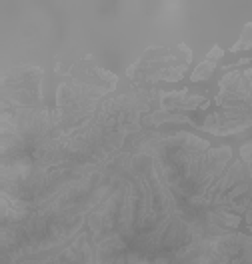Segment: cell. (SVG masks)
<instances>
[{"instance_id": "obj_1", "label": "cell", "mask_w": 252, "mask_h": 264, "mask_svg": "<svg viewBox=\"0 0 252 264\" xmlns=\"http://www.w3.org/2000/svg\"><path fill=\"white\" fill-rule=\"evenodd\" d=\"M40 70L18 68L14 74L2 76V104H14L16 108H34L40 104Z\"/></svg>"}, {"instance_id": "obj_2", "label": "cell", "mask_w": 252, "mask_h": 264, "mask_svg": "<svg viewBox=\"0 0 252 264\" xmlns=\"http://www.w3.org/2000/svg\"><path fill=\"white\" fill-rule=\"evenodd\" d=\"M204 264H252V240L238 232L208 246Z\"/></svg>"}, {"instance_id": "obj_3", "label": "cell", "mask_w": 252, "mask_h": 264, "mask_svg": "<svg viewBox=\"0 0 252 264\" xmlns=\"http://www.w3.org/2000/svg\"><path fill=\"white\" fill-rule=\"evenodd\" d=\"M212 70H214V62H202V64H200L194 72H192V82H198V80H204V78H208L210 74H212Z\"/></svg>"}]
</instances>
